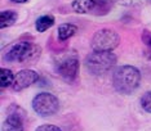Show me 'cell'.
<instances>
[{
    "mask_svg": "<svg viewBox=\"0 0 151 131\" xmlns=\"http://www.w3.org/2000/svg\"><path fill=\"white\" fill-rule=\"evenodd\" d=\"M141 73L133 66L118 67L112 75V85L120 94H130L139 86Z\"/></svg>",
    "mask_w": 151,
    "mask_h": 131,
    "instance_id": "6da1fadb",
    "label": "cell"
},
{
    "mask_svg": "<svg viewBox=\"0 0 151 131\" xmlns=\"http://www.w3.org/2000/svg\"><path fill=\"white\" fill-rule=\"evenodd\" d=\"M116 63V57L111 51H93L87 56L84 66L89 73L99 76L109 72Z\"/></svg>",
    "mask_w": 151,
    "mask_h": 131,
    "instance_id": "7a4b0ae2",
    "label": "cell"
},
{
    "mask_svg": "<svg viewBox=\"0 0 151 131\" xmlns=\"http://www.w3.org/2000/svg\"><path fill=\"white\" fill-rule=\"evenodd\" d=\"M40 51V46L35 44L30 41H19L8 50V53L5 54V59L8 62H27L36 58Z\"/></svg>",
    "mask_w": 151,
    "mask_h": 131,
    "instance_id": "3957f363",
    "label": "cell"
},
{
    "mask_svg": "<svg viewBox=\"0 0 151 131\" xmlns=\"http://www.w3.org/2000/svg\"><path fill=\"white\" fill-rule=\"evenodd\" d=\"M120 37L111 28L98 30L92 39V49L93 51H111L119 45Z\"/></svg>",
    "mask_w": 151,
    "mask_h": 131,
    "instance_id": "277c9868",
    "label": "cell"
},
{
    "mask_svg": "<svg viewBox=\"0 0 151 131\" xmlns=\"http://www.w3.org/2000/svg\"><path fill=\"white\" fill-rule=\"evenodd\" d=\"M111 8L110 0H75L73 9L80 14H96L105 16Z\"/></svg>",
    "mask_w": 151,
    "mask_h": 131,
    "instance_id": "5b68a950",
    "label": "cell"
},
{
    "mask_svg": "<svg viewBox=\"0 0 151 131\" xmlns=\"http://www.w3.org/2000/svg\"><path fill=\"white\" fill-rule=\"evenodd\" d=\"M32 108L42 117L53 116L60 109V102L53 94L40 93L32 99Z\"/></svg>",
    "mask_w": 151,
    "mask_h": 131,
    "instance_id": "8992f818",
    "label": "cell"
},
{
    "mask_svg": "<svg viewBox=\"0 0 151 131\" xmlns=\"http://www.w3.org/2000/svg\"><path fill=\"white\" fill-rule=\"evenodd\" d=\"M78 70H79V59L75 53L62 56L56 62L57 73L67 82H73L76 78Z\"/></svg>",
    "mask_w": 151,
    "mask_h": 131,
    "instance_id": "52a82bcc",
    "label": "cell"
},
{
    "mask_svg": "<svg viewBox=\"0 0 151 131\" xmlns=\"http://www.w3.org/2000/svg\"><path fill=\"white\" fill-rule=\"evenodd\" d=\"M23 117L25 112L17 105L8 109V117L3 122V131H23Z\"/></svg>",
    "mask_w": 151,
    "mask_h": 131,
    "instance_id": "ba28073f",
    "label": "cell"
},
{
    "mask_svg": "<svg viewBox=\"0 0 151 131\" xmlns=\"http://www.w3.org/2000/svg\"><path fill=\"white\" fill-rule=\"evenodd\" d=\"M39 80V75L32 70H22L16 75L14 82H13V90L14 91H21L23 89L29 88L34 82Z\"/></svg>",
    "mask_w": 151,
    "mask_h": 131,
    "instance_id": "9c48e42d",
    "label": "cell"
},
{
    "mask_svg": "<svg viewBox=\"0 0 151 131\" xmlns=\"http://www.w3.org/2000/svg\"><path fill=\"white\" fill-rule=\"evenodd\" d=\"M18 18V14L14 10H3L0 12V28L12 26Z\"/></svg>",
    "mask_w": 151,
    "mask_h": 131,
    "instance_id": "30bf717a",
    "label": "cell"
},
{
    "mask_svg": "<svg viewBox=\"0 0 151 131\" xmlns=\"http://www.w3.org/2000/svg\"><path fill=\"white\" fill-rule=\"evenodd\" d=\"M78 31V27L71 23H63L58 27V39L61 41H65L67 39H70L71 36H74Z\"/></svg>",
    "mask_w": 151,
    "mask_h": 131,
    "instance_id": "8fae6325",
    "label": "cell"
},
{
    "mask_svg": "<svg viewBox=\"0 0 151 131\" xmlns=\"http://www.w3.org/2000/svg\"><path fill=\"white\" fill-rule=\"evenodd\" d=\"M54 25V17L53 16H43L36 19L35 28L37 32H45L48 28H50Z\"/></svg>",
    "mask_w": 151,
    "mask_h": 131,
    "instance_id": "7c38bea8",
    "label": "cell"
},
{
    "mask_svg": "<svg viewBox=\"0 0 151 131\" xmlns=\"http://www.w3.org/2000/svg\"><path fill=\"white\" fill-rule=\"evenodd\" d=\"M14 78L16 76L13 75V72L11 70H8V68H1L0 70V85H1V88H6L9 85H13Z\"/></svg>",
    "mask_w": 151,
    "mask_h": 131,
    "instance_id": "4fadbf2b",
    "label": "cell"
},
{
    "mask_svg": "<svg viewBox=\"0 0 151 131\" xmlns=\"http://www.w3.org/2000/svg\"><path fill=\"white\" fill-rule=\"evenodd\" d=\"M141 105L146 112L151 113V91H147L141 98Z\"/></svg>",
    "mask_w": 151,
    "mask_h": 131,
    "instance_id": "5bb4252c",
    "label": "cell"
},
{
    "mask_svg": "<svg viewBox=\"0 0 151 131\" xmlns=\"http://www.w3.org/2000/svg\"><path fill=\"white\" fill-rule=\"evenodd\" d=\"M35 131H62V130L54 125H42L37 127Z\"/></svg>",
    "mask_w": 151,
    "mask_h": 131,
    "instance_id": "9a60e30c",
    "label": "cell"
},
{
    "mask_svg": "<svg viewBox=\"0 0 151 131\" xmlns=\"http://www.w3.org/2000/svg\"><path fill=\"white\" fill-rule=\"evenodd\" d=\"M142 41L151 49V32H150V31L145 30L142 32Z\"/></svg>",
    "mask_w": 151,
    "mask_h": 131,
    "instance_id": "2e32d148",
    "label": "cell"
},
{
    "mask_svg": "<svg viewBox=\"0 0 151 131\" xmlns=\"http://www.w3.org/2000/svg\"><path fill=\"white\" fill-rule=\"evenodd\" d=\"M13 3H18V4H22V3H26L27 0H11Z\"/></svg>",
    "mask_w": 151,
    "mask_h": 131,
    "instance_id": "e0dca14e",
    "label": "cell"
}]
</instances>
